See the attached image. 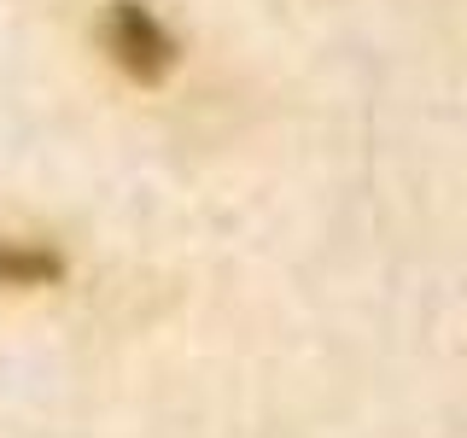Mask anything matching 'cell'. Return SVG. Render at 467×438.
<instances>
[{
    "label": "cell",
    "mask_w": 467,
    "mask_h": 438,
    "mask_svg": "<svg viewBox=\"0 0 467 438\" xmlns=\"http://www.w3.org/2000/svg\"><path fill=\"white\" fill-rule=\"evenodd\" d=\"M99 41H106L111 65L123 70V77L146 82V88L164 82L170 65H175V36L140 6V0H111L106 18H99Z\"/></svg>",
    "instance_id": "1"
},
{
    "label": "cell",
    "mask_w": 467,
    "mask_h": 438,
    "mask_svg": "<svg viewBox=\"0 0 467 438\" xmlns=\"http://www.w3.org/2000/svg\"><path fill=\"white\" fill-rule=\"evenodd\" d=\"M65 275V257L53 245H29V240H0V287H47Z\"/></svg>",
    "instance_id": "2"
}]
</instances>
